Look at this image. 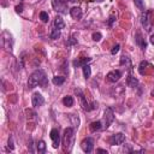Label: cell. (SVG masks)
Segmentation results:
<instances>
[{"label":"cell","instance_id":"obj_27","mask_svg":"<svg viewBox=\"0 0 154 154\" xmlns=\"http://www.w3.org/2000/svg\"><path fill=\"white\" fill-rule=\"evenodd\" d=\"M7 149H8L10 152H12V150L14 149V146H13V137H12V136H10V138H8V147H7Z\"/></svg>","mask_w":154,"mask_h":154},{"label":"cell","instance_id":"obj_15","mask_svg":"<svg viewBox=\"0 0 154 154\" xmlns=\"http://www.w3.org/2000/svg\"><path fill=\"white\" fill-rule=\"evenodd\" d=\"M54 28H57V29H59V30L65 28V23H64L63 18H61L60 16H57V17L54 18Z\"/></svg>","mask_w":154,"mask_h":154},{"label":"cell","instance_id":"obj_31","mask_svg":"<svg viewBox=\"0 0 154 154\" xmlns=\"http://www.w3.org/2000/svg\"><path fill=\"white\" fill-rule=\"evenodd\" d=\"M16 11H17L18 13H20V12L23 11V5L20 4V5H18V6H16Z\"/></svg>","mask_w":154,"mask_h":154},{"label":"cell","instance_id":"obj_3","mask_svg":"<svg viewBox=\"0 0 154 154\" xmlns=\"http://www.w3.org/2000/svg\"><path fill=\"white\" fill-rule=\"evenodd\" d=\"M52 6L57 12H59L61 14L67 13L69 8H67V4H66L65 0H52Z\"/></svg>","mask_w":154,"mask_h":154},{"label":"cell","instance_id":"obj_2","mask_svg":"<svg viewBox=\"0 0 154 154\" xmlns=\"http://www.w3.org/2000/svg\"><path fill=\"white\" fill-rule=\"evenodd\" d=\"M75 140V129L73 128H66L64 130L63 135V149L64 152H70L73 146Z\"/></svg>","mask_w":154,"mask_h":154},{"label":"cell","instance_id":"obj_21","mask_svg":"<svg viewBox=\"0 0 154 154\" xmlns=\"http://www.w3.org/2000/svg\"><path fill=\"white\" fill-rule=\"evenodd\" d=\"M90 60H91V58H84V59H82V60H75V61H73V65H75V66H83V65L88 64Z\"/></svg>","mask_w":154,"mask_h":154},{"label":"cell","instance_id":"obj_13","mask_svg":"<svg viewBox=\"0 0 154 154\" xmlns=\"http://www.w3.org/2000/svg\"><path fill=\"white\" fill-rule=\"evenodd\" d=\"M136 43L140 46V48H141V49H146V47H147V43H146L144 38L142 37V35H141V32H140V31H137V32H136Z\"/></svg>","mask_w":154,"mask_h":154},{"label":"cell","instance_id":"obj_11","mask_svg":"<svg viewBox=\"0 0 154 154\" xmlns=\"http://www.w3.org/2000/svg\"><path fill=\"white\" fill-rule=\"evenodd\" d=\"M70 14H71V17H72L73 19H81L82 16H83L81 7H77V6H75V7H72V8L70 10Z\"/></svg>","mask_w":154,"mask_h":154},{"label":"cell","instance_id":"obj_32","mask_svg":"<svg viewBox=\"0 0 154 154\" xmlns=\"http://www.w3.org/2000/svg\"><path fill=\"white\" fill-rule=\"evenodd\" d=\"M96 152H97V153H105V154H107V150H105V149H101V148H99Z\"/></svg>","mask_w":154,"mask_h":154},{"label":"cell","instance_id":"obj_12","mask_svg":"<svg viewBox=\"0 0 154 154\" xmlns=\"http://www.w3.org/2000/svg\"><path fill=\"white\" fill-rule=\"evenodd\" d=\"M101 129H103V125H102V122H100V120L93 122V123H90V125H89V130H90L91 132L100 131Z\"/></svg>","mask_w":154,"mask_h":154},{"label":"cell","instance_id":"obj_28","mask_svg":"<svg viewBox=\"0 0 154 154\" xmlns=\"http://www.w3.org/2000/svg\"><path fill=\"white\" fill-rule=\"evenodd\" d=\"M101 37H102L101 32H94V34H93V40H94V41H100Z\"/></svg>","mask_w":154,"mask_h":154},{"label":"cell","instance_id":"obj_8","mask_svg":"<svg viewBox=\"0 0 154 154\" xmlns=\"http://www.w3.org/2000/svg\"><path fill=\"white\" fill-rule=\"evenodd\" d=\"M75 93L77 94V96H78V99H79V102H81V106H82V108H83L84 111H90L91 108L89 107V103H88V101L85 100L83 91H82L81 89H76V90H75Z\"/></svg>","mask_w":154,"mask_h":154},{"label":"cell","instance_id":"obj_1","mask_svg":"<svg viewBox=\"0 0 154 154\" xmlns=\"http://www.w3.org/2000/svg\"><path fill=\"white\" fill-rule=\"evenodd\" d=\"M46 84H47V77H46L45 71L41 70V69L34 71V72L30 75L29 81H28V88H29V89H34V88L37 87V85L45 87Z\"/></svg>","mask_w":154,"mask_h":154},{"label":"cell","instance_id":"obj_4","mask_svg":"<svg viewBox=\"0 0 154 154\" xmlns=\"http://www.w3.org/2000/svg\"><path fill=\"white\" fill-rule=\"evenodd\" d=\"M114 120V112L111 107H107L103 113V129H107Z\"/></svg>","mask_w":154,"mask_h":154},{"label":"cell","instance_id":"obj_5","mask_svg":"<svg viewBox=\"0 0 154 154\" xmlns=\"http://www.w3.org/2000/svg\"><path fill=\"white\" fill-rule=\"evenodd\" d=\"M81 148L84 153H91L94 149V141L91 137H87L81 142Z\"/></svg>","mask_w":154,"mask_h":154},{"label":"cell","instance_id":"obj_18","mask_svg":"<svg viewBox=\"0 0 154 154\" xmlns=\"http://www.w3.org/2000/svg\"><path fill=\"white\" fill-rule=\"evenodd\" d=\"M82 69H83V76H84V78L88 79V78L90 77V75H91V69H90V66H89L88 64H85V65L82 66Z\"/></svg>","mask_w":154,"mask_h":154},{"label":"cell","instance_id":"obj_6","mask_svg":"<svg viewBox=\"0 0 154 154\" xmlns=\"http://www.w3.org/2000/svg\"><path fill=\"white\" fill-rule=\"evenodd\" d=\"M124 142H125V135L122 132H118L109 137V143L112 146H119V144H123Z\"/></svg>","mask_w":154,"mask_h":154},{"label":"cell","instance_id":"obj_14","mask_svg":"<svg viewBox=\"0 0 154 154\" xmlns=\"http://www.w3.org/2000/svg\"><path fill=\"white\" fill-rule=\"evenodd\" d=\"M141 23H142V25L144 26V29H146L147 31H149V30H150L149 18H148V13H147V12H144V13L141 16Z\"/></svg>","mask_w":154,"mask_h":154},{"label":"cell","instance_id":"obj_17","mask_svg":"<svg viewBox=\"0 0 154 154\" xmlns=\"http://www.w3.org/2000/svg\"><path fill=\"white\" fill-rule=\"evenodd\" d=\"M148 66H150L148 61H146V60L141 61V63H140V66H138V72H140L141 75H144V72H146V69H147Z\"/></svg>","mask_w":154,"mask_h":154},{"label":"cell","instance_id":"obj_16","mask_svg":"<svg viewBox=\"0 0 154 154\" xmlns=\"http://www.w3.org/2000/svg\"><path fill=\"white\" fill-rule=\"evenodd\" d=\"M126 83H128L129 87H132V88H134V87H137V85H138V79L135 78V77L130 73V75L128 76V78H126Z\"/></svg>","mask_w":154,"mask_h":154},{"label":"cell","instance_id":"obj_25","mask_svg":"<svg viewBox=\"0 0 154 154\" xmlns=\"http://www.w3.org/2000/svg\"><path fill=\"white\" fill-rule=\"evenodd\" d=\"M134 4H135V6L140 10V11H144V5H143V0H134Z\"/></svg>","mask_w":154,"mask_h":154},{"label":"cell","instance_id":"obj_33","mask_svg":"<svg viewBox=\"0 0 154 154\" xmlns=\"http://www.w3.org/2000/svg\"><path fill=\"white\" fill-rule=\"evenodd\" d=\"M149 41H150V43H152V45L154 46V34H153V35L150 36V38H149Z\"/></svg>","mask_w":154,"mask_h":154},{"label":"cell","instance_id":"obj_26","mask_svg":"<svg viewBox=\"0 0 154 154\" xmlns=\"http://www.w3.org/2000/svg\"><path fill=\"white\" fill-rule=\"evenodd\" d=\"M40 19H41L43 23H47V22H48V19H49V16H48V13H47L46 11H42V12H40Z\"/></svg>","mask_w":154,"mask_h":154},{"label":"cell","instance_id":"obj_29","mask_svg":"<svg viewBox=\"0 0 154 154\" xmlns=\"http://www.w3.org/2000/svg\"><path fill=\"white\" fill-rule=\"evenodd\" d=\"M114 20H116V16H114V14H112V16L108 18V26H112Z\"/></svg>","mask_w":154,"mask_h":154},{"label":"cell","instance_id":"obj_24","mask_svg":"<svg viewBox=\"0 0 154 154\" xmlns=\"http://www.w3.org/2000/svg\"><path fill=\"white\" fill-rule=\"evenodd\" d=\"M37 152L38 153H45L46 152V143H45V141H40L37 143Z\"/></svg>","mask_w":154,"mask_h":154},{"label":"cell","instance_id":"obj_20","mask_svg":"<svg viewBox=\"0 0 154 154\" xmlns=\"http://www.w3.org/2000/svg\"><path fill=\"white\" fill-rule=\"evenodd\" d=\"M73 97L72 96H65L64 99H63V103H64V106H66V107H71V106H73Z\"/></svg>","mask_w":154,"mask_h":154},{"label":"cell","instance_id":"obj_34","mask_svg":"<svg viewBox=\"0 0 154 154\" xmlns=\"http://www.w3.org/2000/svg\"><path fill=\"white\" fill-rule=\"evenodd\" d=\"M90 1H93V2H102L105 0H90Z\"/></svg>","mask_w":154,"mask_h":154},{"label":"cell","instance_id":"obj_19","mask_svg":"<svg viewBox=\"0 0 154 154\" xmlns=\"http://www.w3.org/2000/svg\"><path fill=\"white\" fill-rule=\"evenodd\" d=\"M52 82L55 85H61L65 82V77H63V76H54L53 79H52Z\"/></svg>","mask_w":154,"mask_h":154},{"label":"cell","instance_id":"obj_10","mask_svg":"<svg viewBox=\"0 0 154 154\" xmlns=\"http://www.w3.org/2000/svg\"><path fill=\"white\" fill-rule=\"evenodd\" d=\"M31 103L34 107H40L45 103V99L40 93H34L31 96Z\"/></svg>","mask_w":154,"mask_h":154},{"label":"cell","instance_id":"obj_9","mask_svg":"<svg viewBox=\"0 0 154 154\" xmlns=\"http://www.w3.org/2000/svg\"><path fill=\"white\" fill-rule=\"evenodd\" d=\"M49 137L53 142V148H58L59 144H60V135H59L58 129H52L51 134H49Z\"/></svg>","mask_w":154,"mask_h":154},{"label":"cell","instance_id":"obj_7","mask_svg":"<svg viewBox=\"0 0 154 154\" xmlns=\"http://www.w3.org/2000/svg\"><path fill=\"white\" fill-rule=\"evenodd\" d=\"M122 77V72L119 70H113V71H109L106 76V79L109 82V83H116Z\"/></svg>","mask_w":154,"mask_h":154},{"label":"cell","instance_id":"obj_22","mask_svg":"<svg viewBox=\"0 0 154 154\" xmlns=\"http://www.w3.org/2000/svg\"><path fill=\"white\" fill-rule=\"evenodd\" d=\"M60 37V30L57 29V28H53L52 31H51V38L52 40H57Z\"/></svg>","mask_w":154,"mask_h":154},{"label":"cell","instance_id":"obj_23","mask_svg":"<svg viewBox=\"0 0 154 154\" xmlns=\"http://www.w3.org/2000/svg\"><path fill=\"white\" fill-rule=\"evenodd\" d=\"M120 64L122 65H128V66H131V63H130V58L128 57V55H122V58H120Z\"/></svg>","mask_w":154,"mask_h":154},{"label":"cell","instance_id":"obj_30","mask_svg":"<svg viewBox=\"0 0 154 154\" xmlns=\"http://www.w3.org/2000/svg\"><path fill=\"white\" fill-rule=\"evenodd\" d=\"M119 48H120V46H119V45H116V46L112 48L111 53H112V54H116V53H118V52H119Z\"/></svg>","mask_w":154,"mask_h":154}]
</instances>
